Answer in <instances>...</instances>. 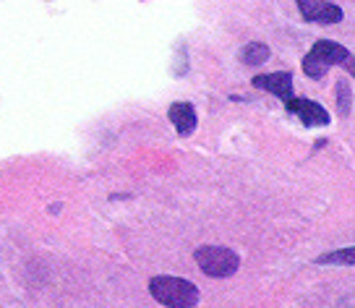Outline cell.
Returning a JSON list of instances; mask_svg holds the SVG:
<instances>
[{
  "label": "cell",
  "mask_w": 355,
  "mask_h": 308,
  "mask_svg": "<svg viewBox=\"0 0 355 308\" xmlns=\"http://www.w3.org/2000/svg\"><path fill=\"white\" fill-rule=\"evenodd\" d=\"M269 47L261 42H251L243 47V53H241V60H243L245 66H264L266 60H269Z\"/></svg>",
  "instance_id": "cell-8"
},
{
  "label": "cell",
  "mask_w": 355,
  "mask_h": 308,
  "mask_svg": "<svg viewBox=\"0 0 355 308\" xmlns=\"http://www.w3.org/2000/svg\"><path fill=\"white\" fill-rule=\"evenodd\" d=\"M347 60H350L347 47H343L340 42H332V40H319V42L311 47L309 55L303 58V71L311 78H322L329 66L347 63Z\"/></svg>",
  "instance_id": "cell-2"
},
{
  "label": "cell",
  "mask_w": 355,
  "mask_h": 308,
  "mask_svg": "<svg viewBox=\"0 0 355 308\" xmlns=\"http://www.w3.org/2000/svg\"><path fill=\"white\" fill-rule=\"evenodd\" d=\"M355 251L353 248H347V251H337V253H327L319 259V264H353L355 259Z\"/></svg>",
  "instance_id": "cell-9"
},
{
  "label": "cell",
  "mask_w": 355,
  "mask_h": 308,
  "mask_svg": "<svg viewBox=\"0 0 355 308\" xmlns=\"http://www.w3.org/2000/svg\"><path fill=\"white\" fill-rule=\"evenodd\" d=\"M285 102H288V110L293 115H298L303 126H309V128H313V126H329V115H327V110H324L319 102H313V99H295V97L285 99Z\"/></svg>",
  "instance_id": "cell-5"
},
{
  "label": "cell",
  "mask_w": 355,
  "mask_h": 308,
  "mask_svg": "<svg viewBox=\"0 0 355 308\" xmlns=\"http://www.w3.org/2000/svg\"><path fill=\"white\" fill-rule=\"evenodd\" d=\"M254 87L266 89V92H272V94L279 99H290L293 97V74H288V71H277V74L256 76Z\"/></svg>",
  "instance_id": "cell-6"
},
{
  "label": "cell",
  "mask_w": 355,
  "mask_h": 308,
  "mask_svg": "<svg viewBox=\"0 0 355 308\" xmlns=\"http://www.w3.org/2000/svg\"><path fill=\"white\" fill-rule=\"evenodd\" d=\"M149 293L157 303L167 308H193L199 303V290L189 280H180L173 275H159L149 282Z\"/></svg>",
  "instance_id": "cell-1"
},
{
  "label": "cell",
  "mask_w": 355,
  "mask_h": 308,
  "mask_svg": "<svg viewBox=\"0 0 355 308\" xmlns=\"http://www.w3.org/2000/svg\"><path fill=\"white\" fill-rule=\"evenodd\" d=\"M337 89H340V110L347 115V112H350V84H347V81H340Z\"/></svg>",
  "instance_id": "cell-10"
},
{
  "label": "cell",
  "mask_w": 355,
  "mask_h": 308,
  "mask_svg": "<svg viewBox=\"0 0 355 308\" xmlns=\"http://www.w3.org/2000/svg\"><path fill=\"white\" fill-rule=\"evenodd\" d=\"M196 262H199L201 272L214 277V280L235 275L238 266H241L238 253L230 251V248H222V246H204V248H199L196 251Z\"/></svg>",
  "instance_id": "cell-3"
},
{
  "label": "cell",
  "mask_w": 355,
  "mask_h": 308,
  "mask_svg": "<svg viewBox=\"0 0 355 308\" xmlns=\"http://www.w3.org/2000/svg\"><path fill=\"white\" fill-rule=\"evenodd\" d=\"M170 121L175 126V131L180 136H191L193 128H196V110L191 102H175L170 108Z\"/></svg>",
  "instance_id": "cell-7"
},
{
  "label": "cell",
  "mask_w": 355,
  "mask_h": 308,
  "mask_svg": "<svg viewBox=\"0 0 355 308\" xmlns=\"http://www.w3.org/2000/svg\"><path fill=\"white\" fill-rule=\"evenodd\" d=\"M300 16L311 24H337L343 22V8L332 0H298Z\"/></svg>",
  "instance_id": "cell-4"
}]
</instances>
